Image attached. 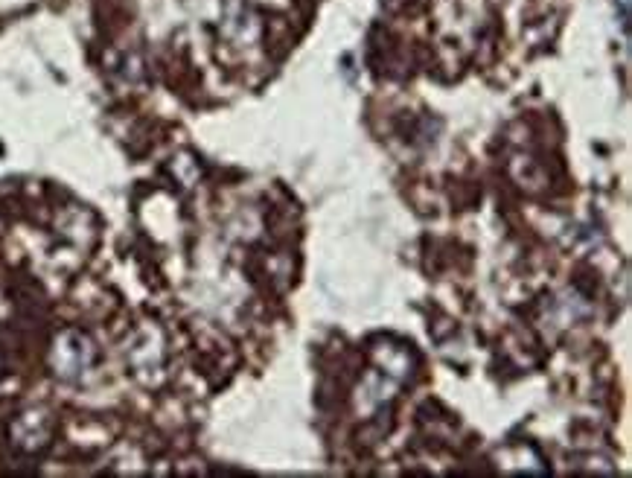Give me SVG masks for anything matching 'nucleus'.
<instances>
[{
	"label": "nucleus",
	"mask_w": 632,
	"mask_h": 478,
	"mask_svg": "<svg viewBox=\"0 0 632 478\" xmlns=\"http://www.w3.org/2000/svg\"><path fill=\"white\" fill-rule=\"evenodd\" d=\"M30 0H0V12H12V9H21L27 6Z\"/></svg>",
	"instance_id": "f257e3e1"
}]
</instances>
